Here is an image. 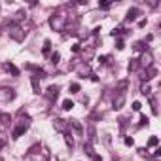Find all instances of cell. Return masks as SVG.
<instances>
[{"label": "cell", "instance_id": "obj_1", "mask_svg": "<svg viewBox=\"0 0 161 161\" xmlns=\"http://www.w3.org/2000/svg\"><path fill=\"white\" fill-rule=\"evenodd\" d=\"M29 125H31V120H29V118L21 120V123H19V125L13 129V135H12V136H13V139H19V136H21L23 133H25V131L29 129Z\"/></svg>", "mask_w": 161, "mask_h": 161}, {"label": "cell", "instance_id": "obj_2", "mask_svg": "<svg viewBox=\"0 0 161 161\" xmlns=\"http://www.w3.org/2000/svg\"><path fill=\"white\" fill-rule=\"evenodd\" d=\"M50 25L55 29V31H63L64 29V15H53L50 19Z\"/></svg>", "mask_w": 161, "mask_h": 161}, {"label": "cell", "instance_id": "obj_3", "mask_svg": "<svg viewBox=\"0 0 161 161\" xmlns=\"http://www.w3.org/2000/svg\"><path fill=\"white\" fill-rule=\"evenodd\" d=\"M10 36H12L13 40H17V42H21L23 38H25V31H23L19 25H13V27L10 29Z\"/></svg>", "mask_w": 161, "mask_h": 161}, {"label": "cell", "instance_id": "obj_4", "mask_svg": "<svg viewBox=\"0 0 161 161\" xmlns=\"http://www.w3.org/2000/svg\"><path fill=\"white\" fill-rule=\"evenodd\" d=\"M53 127H55V131H59V133H64V135H66V129H68V121H64V120L57 118V120H53Z\"/></svg>", "mask_w": 161, "mask_h": 161}, {"label": "cell", "instance_id": "obj_5", "mask_svg": "<svg viewBox=\"0 0 161 161\" xmlns=\"http://www.w3.org/2000/svg\"><path fill=\"white\" fill-rule=\"evenodd\" d=\"M152 61H154V59H152V53H144V55L140 57V61H139V63H140V66L148 68V66H152Z\"/></svg>", "mask_w": 161, "mask_h": 161}, {"label": "cell", "instance_id": "obj_6", "mask_svg": "<svg viewBox=\"0 0 161 161\" xmlns=\"http://www.w3.org/2000/svg\"><path fill=\"white\" fill-rule=\"evenodd\" d=\"M123 104H125V93H120V95H118V99H114V108L120 110Z\"/></svg>", "mask_w": 161, "mask_h": 161}, {"label": "cell", "instance_id": "obj_7", "mask_svg": "<svg viewBox=\"0 0 161 161\" xmlns=\"http://www.w3.org/2000/svg\"><path fill=\"white\" fill-rule=\"evenodd\" d=\"M139 15H140V10H139V8H133V10L127 12V21H135Z\"/></svg>", "mask_w": 161, "mask_h": 161}, {"label": "cell", "instance_id": "obj_8", "mask_svg": "<svg viewBox=\"0 0 161 161\" xmlns=\"http://www.w3.org/2000/svg\"><path fill=\"white\" fill-rule=\"evenodd\" d=\"M155 74H157V68L152 64V66H148V68H146V76H144V78H146V80H152Z\"/></svg>", "mask_w": 161, "mask_h": 161}, {"label": "cell", "instance_id": "obj_9", "mask_svg": "<svg viewBox=\"0 0 161 161\" xmlns=\"http://www.w3.org/2000/svg\"><path fill=\"white\" fill-rule=\"evenodd\" d=\"M68 125H72L76 133H82V131H83V127H82V123H80L78 120H72V121H68Z\"/></svg>", "mask_w": 161, "mask_h": 161}, {"label": "cell", "instance_id": "obj_10", "mask_svg": "<svg viewBox=\"0 0 161 161\" xmlns=\"http://www.w3.org/2000/svg\"><path fill=\"white\" fill-rule=\"evenodd\" d=\"M4 99H10V101H12V99H15V91L6 87V89H4Z\"/></svg>", "mask_w": 161, "mask_h": 161}, {"label": "cell", "instance_id": "obj_11", "mask_svg": "<svg viewBox=\"0 0 161 161\" xmlns=\"http://www.w3.org/2000/svg\"><path fill=\"white\" fill-rule=\"evenodd\" d=\"M10 121H12V118H10V114H4V112L0 114V123H4V125H8Z\"/></svg>", "mask_w": 161, "mask_h": 161}, {"label": "cell", "instance_id": "obj_12", "mask_svg": "<svg viewBox=\"0 0 161 161\" xmlns=\"http://www.w3.org/2000/svg\"><path fill=\"white\" fill-rule=\"evenodd\" d=\"M139 66H140L139 59H133V61L129 63V70H131V72H135V70H136V68H139Z\"/></svg>", "mask_w": 161, "mask_h": 161}, {"label": "cell", "instance_id": "obj_13", "mask_svg": "<svg viewBox=\"0 0 161 161\" xmlns=\"http://www.w3.org/2000/svg\"><path fill=\"white\" fill-rule=\"evenodd\" d=\"M6 70H10V72H12L13 76H19V70H17V68H15V66H13L12 63H8V64H6Z\"/></svg>", "mask_w": 161, "mask_h": 161}, {"label": "cell", "instance_id": "obj_14", "mask_svg": "<svg viewBox=\"0 0 161 161\" xmlns=\"http://www.w3.org/2000/svg\"><path fill=\"white\" fill-rule=\"evenodd\" d=\"M63 108H64V110H72V108H74V102H72L70 99H66V101H63Z\"/></svg>", "mask_w": 161, "mask_h": 161}, {"label": "cell", "instance_id": "obj_15", "mask_svg": "<svg viewBox=\"0 0 161 161\" xmlns=\"http://www.w3.org/2000/svg\"><path fill=\"white\" fill-rule=\"evenodd\" d=\"M150 91H152V89H150L148 83H144V85L140 87V93H142V95H150Z\"/></svg>", "mask_w": 161, "mask_h": 161}, {"label": "cell", "instance_id": "obj_16", "mask_svg": "<svg viewBox=\"0 0 161 161\" xmlns=\"http://www.w3.org/2000/svg\"><path fill=\"white\" fill-rule=\"evenodd\" d=\"M57 93H59V87H57V85H51V87H50V95H51V97H57Z\"/></svg>", "mask_w": 161, "mask_h": 161}, {"label": "cell", "instance_id": "obj_17", "mask_svg": "<svg viewBox=\"0 0 161 161\" xmlns=\"http://www.w3.org/2000/svg\"><path fill=\"white\" fill-rule=\"evenodd\" d=\"M64 140H66V144H68V146H70V148L74 146V140H72V136H70V135H68V133L64 135Z\"/></svg>", "mask_w": 161, "mask_h": 161}, {"label": "cell", "instance_id": "obj_18", "mask_svg": "<svg viewBox=\"0 0 161 161\" xmlns=\"http://www.w3.org/2000/svg\"><path fill=\"white\" fill-rule=\"evenodd\" d=\"M59 59H61V55H59L57 51H55V53H51V63H53V64H57V63H59Z\"/></svg>", "mask_w": 161, "mask_h": 161}, {"label": "cell", "instance_id": "obj_19", "mask_svg": "<svg viewBox=\"0 0 161 161\" xmlns=\"http://www.w3.org/2000/svg\"><path fill=\"white\" fill-rule=\"evenodd\" d=\"M70 93H80V83H72L70 85Z\"/></svg>", "mask_w": 161, "mask_h": 161}, {"label": "cell", "instance_id": "obj_20", "mask_svg": "<svg viewBox=\"0 0 161 161\" xmlns=\"http://www.w3.org/2000/svg\"><path fill=\"white\" fill-rule=\"evenodd\" d=\"M157 142H159L157 136H150V140H148V144H150V146H157Z\"/></svg>", "mask_w": 161, "mask_h": 161}, {"label": "cell", "instance_id": "obj_21", "mask_svg": "<svg viewBox=\"0 0 161 161\" xmlns=\"http://www.w3.org/2000/svg\"><path fill=\"white\" fill-rule=\"evenodd\" d=\"M50 45H51L50 42H45V44H44V53H45V55H50V51H51V48H50Z\"/></svg>", "mask_w": 161, "mask_h": 161}, {"label": "cell", "instance_id": "obj_22", "mask_svg": "<svg viewBox=\"0 0 161 161\" xmlns=\"http://www.w3.org/2000/svg\"><path fill=\"white\" fill-rule=\"evenodd\" d=\"M4 146H6V136H4V135H0V150H2Z\"/></svg>", "mask_w": 161, "mask_h": 161}, {"label": "cell", "instance_id": "obj_23", "mask_svg": "<svg viewBox=\"0 0 161 161\" xmlns=\"http://www.w3.org/2000/svg\"><path fill=\"white\" fill-rule=\"evenodd\" d=\"M121 31H123L121 27H118V29H114V31H112V36H120V34H121Z\"/></svg>", "mask_w": 161, "mask_h": 161}, {"label": "cell", "instance_id": "obj_24", "mask_svg": "<svg viewBox=\"0 0 161 161\" xmlns=\"http://www.w3.org/2000/svg\"><path fill=\"white\" fill-rule=\"evenodd\" d=\"M99 8H102V10H108V8H110V2H99Z\"/></svg>", "mask_w": 161, "mask_h": 161}, {"label": "cell", "instance_id": "obj_25", "mask_svg": "<svg viewBox=\"0 0 161 161\" xmlns=\"http://www.w3.org/2000/svg\"><path fill=\"white\" fill-rule=\"evenodd\" d=\"M140 108H142V104H140V102H133V110H135V112H139Z\"/></svg>", "mask_w": 161, "mask_h": 161}, {"label": "cell", "instance_id": "obj_26", "mask_svg": "<svg viewBox=\"0 0 161 161\" xmlns=\"http://www.w3.org/2000/svg\"><path fill=\"white\" fill-rule=\"evenodd\" d=\"M125 144H127V146H133V144H135V140L131 139V136H127V139H125Z\"/></svg>", "mask_w": 161, "mask_h": 161}, {"label": "cell", "instance_id": "obj_27", "mask_svg": "<svg viewBox=\"0 0 161 161\" xmlns=\"http://www.w3.org/2000/svg\"><path fill=\"white\" fill-rule=\"evenodd\" d=\"M123 48H125V44H123V40H118V50H120V51H121V50H123Z\"/></svg>", "mask_w": 161, "mask_h": 161}, {"label": "cell", "instance_id": "obj_28", "mask_svg": "<svg viewBox=\"0 0 161 161\" xmlns=\"http://www.w3.org/2000/svg\"><path fill=\"white\" fill-rule=\"evenodd\" d=\"M140 123H142V125L148 123V118H146V116H140Z\"/></svg>", "mask_w": 161, "mask_h": 161}]
</instances>
